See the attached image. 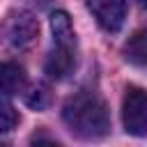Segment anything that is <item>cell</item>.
Returning <instances> with one entry per match:
<instances>
[{"instance_id": "1", "label": "cell", "mask_w": 147, "mask_h": 147, "mask_svg": "<svg viewBox=\"0 0 147 147\" xmlns=\"http://www.w3.org/2000/svg\"><path fill=\"white\" fill-rule=\"evenodd\" d=\"M62 119L80 138H101L110 129L108 106L92 90H80L69 96L62 106Z\"/></svg>"}, {"instance_id": "2", "label": "cell", "mask_w": 147, "mask_h": 147, "mask_svg": "<svg viewBox=\"0 0 147 147\" xmlns=\"http://www.w3.org/2000/svg\"><path fill=\"white\" fill-rule=\"evenodd\" d=\"M122 122L124 131L131 136H147V90L129 85L122 99Z\"/></svg>"}, {"instance_id": "3", "label": "cell", "mask_w": 147, "mask_h": 147, "mask_svg": "<svg viewBox=\"0 0 147 147\" xmlns=\"http://www.w3.org/2000/svg\"><path fill=\"white\" fill-rule=\"evenodd\" d=\"M5 39L11 48H30L39 37V21L30 11H16L5 21Z\"/></svg>"}, {"instance_id": "4", "label": "cell", "mask_w": 147, "mask_h": 147, "mask_svg": "<svg viewBox=\"0 0 147 147\" xmlns=\"http://www.w3.org/2000/svg\"><path fill=\"white\" fill-rule=\"evenodd\" d=\"M87 9L106 32H119L126 18V0H87Z\"/></svg>"}, {"instance_id": "5", "label": "cell", "mask_w": 147, "mask_h": 147, "mask_svg": "<svg viewBox=\"0 0 147 147\" xmlns=\"http://www.w3.org/2000/svg\"><path fill=\"white\" fill-rule=\"evenodd\" d=\"M74 64H76V48L55 44V48H53V51L48 53V57H46L44 69H46V74H48L51 78L60 80V78H64L67 74H71Z\"/></svg>"}, {"instance_id": "6", "label": "cell", "mask_w": 147, "mask_h": 147, "mask_svg": "<svg viewBox=\"0 0 147 147\" xmlns=\"http://www.w3.org/2000/svg\"><path fill=\"white\" fill-rule=\"evenodd\" d=\"M25 69L16 62H5L0 67V87H2V96H11L25 90Z\"/></svg>"}, {"instance_id": "7", "label": "cell", "mask_w": 147, "mask_h": 147, "mask_svg": "<svg viewBox=\"0 0 147 147\" xmlns=\"http://www.w3.org/2000/svg\"><path fill=\"white\" fill-rule=\"evenodd\" d=\"M51 30H53L55 44L76 48V32H74V25H71V18L67 11H53L51 14Z\"/></svg>"}, {"instance_id": "8", "label": "cell", "mask_w": 147, "mask_h": 147, "mask_svg": "<svg viewBox=\"0 0 147 147\" xmlns=\"http://www.w3.org/2000/svg\"><path fill=\"white\" fill-rule=\"evenodd\" d=\"M124 57L131 64H147V30L136 32L124 44Z\"/></svg>"}, {"instance_id": "9", "label": "cell", "mask_w": 147, "mask_h": 147, "mask_svg": "<svg viewBox=\"0 0 147 147\" xmlns=\"http://www.w3.org/2000/svg\"><path fill=\"white\" fill-rule=\"evenodd\" d=\"M25 101H28L30 108L44 110V108L48 106V101H51V92H48V87H46L44 83H37V85L30 87V92L25 94Z\"/></svg>"}, {"instance_id": "10", "label": "cell", "mask_w": 147, "mask_h": 147, "mask_svg": "<svg viewBox=\"0 0 147 147\" xmlns=\"http://www.w3.org/2000/svg\"><path fill=\"white\" fill-rule=\"evenodd\" d=\"M16 124H18V115H16L14 106L9 103V96H5L2 99V133H9Z\"/></svg>"}, {"instance_id": "11", "label": "cell", "mask_w": 147, "mask_h": 147, "mask_svg": "<svg viewBox=\"0 0 147 147\" xmlns=\"http://www.w3.org/2000/svg\"><path fill=\"white\" fill-rule=\"evenodd\" d=\"M140 5H142V7H145V9H147V0H140Z\"/></svg>"}]
</instances>
